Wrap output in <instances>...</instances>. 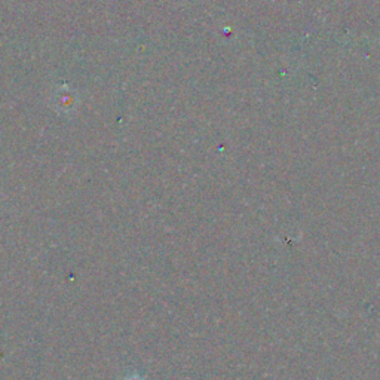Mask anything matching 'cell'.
I'll list each match as a JSON object with an SVG mask.
<instances>
[{
    "label": "cell",
    "mask_w": 380,
    "mask_h": 380,
    "mask_svg": "<svg viewBox=\"0 0 380 380\" xmlns=\"http://www.w3.org/2000/svg\"><path fill=\"white\" fill-rule=\"evenodd\" d=\"M123 380H147V379L140 376V374H128V376L123 377Z\"/></svg>",
    "instance_id": "1"
}]
</instances>
